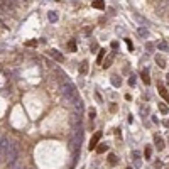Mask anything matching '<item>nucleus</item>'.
<instances>
[{"label": "nucleus", "mask_w": 169, "mask_h": 169, "mask_svg": "<svg viewBox=\"0 0 169 169\" xmlns=\"http://www.w3.org/2000/svg\"><path fill=\"white\" fill-rule=\"evenodd\" d=\"M61 93H63V97L68 103H78V91H76L73 83L64 81V85L61 86Z\"/></svg>", "instance_id": "nucleus-1"}, {"label": "nucleus", "mask_w": 169, "mask_h": 169, "mask_svg": "<svg viewBox=\"0 0 169 169\" xmlns=\"http://www.w3.org/2000/svg\"><path fill=\"white\" fill-rule=\"evenodd\" d=\"M101 139V132H95V135L91 137V140H90V150H93V149H97V146H98V140Z\"/></svg>", "instance_id": "nucleus-2"}, {"label": "nucleus", "mask_w": 169, "mask_h": 169, "mask_svg": "<svg viewBox=\"0 0 169 169\" xmlns=\"http://www.w3.org/2000/svg\"><path fill=\"white\" fill-rule=\"evenodd\" d=\"M49 56L52 58V59L59 61V63H61L63 59H64V58H63V54H61V52H59L58 49H51V51H49Z\"/></svg>", "instance_id": "nucleus-3"}, {"label": "nucleus", "mask_w": 169, "mask_h": 169, "mask_svg": "<svg viewBox=\"0 0 169 169\" xmlns=\"http://www.w3.org/2000/svg\"><path fill=\"white\" fill-rule=\"evenodd\" d=\"M132 157H134V166H135V168H140V166H142V161H140V154L137 150L132 152Z\"/></svg>", "instance_id": "nucleus-4"}, {"label": "nucleus", "mask_w": 169, "mask_h": 169, "mask_svg": "<svg viewBox=\"0 0 169 169\" xmlns=\"http://www.w3.org/2000/svg\"><path fill=\"white\" fill-rule=\"evenodd\" d=\"M154 142H156V146H157V149H159V150L164 149V140L161 139V137H157V135H156V137H154Z\"/></svg>", "instance_id": "nucleus-5"}, {"label": "nucleus", "mask_w": 169, "mask_h": 169, "mask_svg": "<svg viewBox=\"0 0 169 169\" xmlns=\"http://www.w3.org/2000/svg\"><path fill=\"white\" fill-rule=\"evenodd\" d=\"M139 36H140V37H144V39H146V37H149V36H150L149 29H146V27H139Z\"/></svg>", "instance_id": "nucleus-6"}, {"label": "nucleus", "mask_w": 169, "mask_h": 169, "mask_svg": "<svg viewBox=\"0 0 169 169\" xmlns=\"http://www.w3.org/2000/svg\"><path fill=\"white\" fill-rule=\"evenodd\" d=\"M157 88H159V93H161V97H162V98H164V100H169V95H168V91H166V88H164L162 85H159Z\"/></svg>", "instance_id": "nucleus-7"}, {"label": "nucleus", "mask_w": 169, "mask_h": 169, "mask_svg": "<svg viewBox=\"0 0 169 169\" xmlns=\"http://www.w3.org/2000/svg\"><path fill=\"white\" fill-rule=\"evenodd\" d=\"M113 56H115V52H112V54H110L108 58H107V59H105V63H103V64H101V66H105V68H108L110 64H112V61H113Z\"/></svg>", "instance_id": "nucleus-8"}, {"label": "nucleus", "mask_w": 169, "mask_h": 169, "mask_svg": "<svg viewBox=\"0 0 169 169\" xmlns=\"http://www.w3.org/2000/svg\"><path fill=\"white\" fill-rule=\"evenodd\" d=\"M86 71H88V63H86V61H83V63H81V66H80V73H81V74H86Z\"/></svg>", "instance_id": "nucleus-9"}, {"label": "nucleus", "mask_w": 169, "mask_h": 169, "mask_svg": "<svg viewBox=\"0 0 169 169\" xmlns=\"http://www.w3.org/2000/svg\"><path fill=\"white\" fill-rule=\"evenodd\" d=\"M93 7H97V9H105V2H103V0H95V2H93Z\"/></svg>", "instance_id": "nucleus-10"}, {"label": "nucleus", "mask_w": 169, "mask_h": 169, "mask_svg": "<svg viewBox=\"0 0 169 169\" xmlns=\"http://www.w3.org/2000/svg\"><path fill=\"white\" fill-rule=\"evenodd\" d=\"M142 81H144L146 85H149V83H150V80H149V71H147V70L142 73Z\"/></svg>", "instance_id": "nucleus-11"}, {"label": "nucleus", "mask_w": 169, "mask_h": 169, "mask_svg": "<svg viewBox=\"0 0 169 169\" xmlns=\"http://www.w3.org/2000/svg\"><path fill=\"white\" fill-rule=\"evenodd\" d=\"M112 85L113 86H120L122 85V80H120L119 76H112Z\"/></svg>", "instance_id": "nucleus-12"}, {"label": "nucleus", "mask_w": 169, "mask_h": 169, "mask_svg": "<svg viewBox=\"0 0 169 169\" xmlns=\"http://www.w3.org/2000/svg\"><path fill=\"white\" fill-rule=\"evenodd\" d=\"M156 61H157V64H159L161 68H164V66H166V59H164L162 56H156Z\"/></svg>", "instance_id": "nucleus-13"}, {"label": "nucleus", "mask_w": 169, "mask_h": 169, "mask_svg": "<svg viewBox=\"0 0 169 169\" xmlns=\"http://www.w3.org/2000/svg\"><path fill=\"white\" fill-rule=\"evenodd\" d=\"M48 19H49L51 22H56V20H58V14H56V12H49V14H48Z\"/></svg>", "instance_id": "nucleus-14"}, {"label": "nucleus", "mask_w": 169, "mask_h": 169, "mask_svg": "<svg viewBox=\"0 0 169 169\" xmlns=\"http://www.w3.org/2000/svg\"><path fill=\"white\" fill-rule=\"evenodd\" d=\"M150 156H152V149L147 146V147H146V150H144V157H146V159H150Z\"/></svg>", "instance_id": "nucleus-15"}, {"label": "nucleus", "mask_w": 169, "mask_h": 169, "mask_svg": "<svg viewBox=\"0 0 169 169\" xmlns=\"http://www.w3.org/2000/svg\"><path fill=\"white\" fill-rule=\"evenodd\" d=\"M159 110H161V113H164V115L169 113V108L166 107V103H159Z\"/></svg>", "instance_id": "nucleus-16"}, {"label": "nucleus", "mask_w": 169, "mask_h": 169, "mask_svg": "<svg viewBox=\"0 0 169 169\" xmlns=\"http://www.w3.org/2000/svg\"><path fill=\"white\" fill-rule=\"evenodd\" d=\"M157 48H159L161 51H168L169 48H168V44L164 42V41H161V42H157Z\"/></svg>", "instance_id": "nucleus-17"}, {"label": "nucleus", "mask_w": 169, "mask_h": 169, "mask_svg": "<svg viewBox=\"0 0 169 169\" xmlns=\"http://www.w3.org/2000/svg\"><path fill=\"white\" fill-rule=\"evenodd\" d=\"M108 164L110 166H115V164H117V157H115L113 154H110L108 156Z\"/></svg>", "instance_id": "nucleus-18"}, {"label": "nucleus", "mask_w": 169, "mask_h": 169, "mask_svg": "<svg viewBox=\"0 0 169 169\" xmlns=\"http://www.w3.org/2000/svg\"><path fill=\"white\" fill-rule=\"evenodd\" d=\"M107 149H108V147H107L105 144H100V147H97V152H98V154H101V152H105Z\"/></svg>", "instance_id": "nucleus-19"}, {"label": "nucleus", "mask_w": 169, "mask_h": 169, "mask_svg": "<svg viewBox=\"0 0 169 169\" xmlns=\"http://www.w3.org/2000/svg\"><path fill=\"white\" fill-rule=\"evenodd\" d=\"M68 48H70L71 51H76V42H74V39H71L70 42H68Z\"/></svg>", "instance_id": "nucleus-20"}, {"label": "nucleus", "mask_w": 169, "mask_h": 169, "mask_svg": "<svg viewBox=\"0 0 169 169\" xmlns=\"http://www.w3.org/2000/svg\"><path fill=\"white\" fill-rule=\"evenodd\" d=\"M103 56H105V49H100V52H98V58H97V61H98V63H101V61H103Z\"/></svg>", "instance_id": "nucleus-21"}, {"label": "nucleus", "mask_w": 169, "mask_h": 169, "mask_svg": "<svg viewBox=\"0 0 169 169\" xmlns=\"http://www.w3.org/2000/svg\"><path fill=\"white\" fill-rule=\"evenodd\" d=\"M125 42H127V46H129V51H134V44H132V41L125 39Z\"/></svg>", "instance_id": "nucleus-22"}, {"label": "nucleus", "mask_w": 169, "mask_h": 169, "mask_svg": "<svg viewBox=\"0 0 169 169\" xmlns=\"http://www.w3.org/2000/svg\"><path fill=\"white\" fill-rule=\"evenodd\" d=\"M129 85H130V86H134V85H135V76H134V74L129 78Z\"/></svg>", "instance_id": "nucleus-23"}, {"label": "nucleus", "mask_w": 169, "mask_h": 169, "mask_svg": "<svg viewBox=\"0 0 169 169\" xmlns=\"http://www.w3.org/2000/svg\"><path fill=\"white\" fill-rule=\"evenodd\" d=\"M117 48H119V42H117V41H113V42H112V49H117Z\"/></svg>", "instance_id": "nucleus-24"}, {"label": "nucleus", "mask_w": 169, "mask_h": 169, "mask_svg": "<svg viewBox=\"0 0 169 169\" xmlns=\"http://www.w3.org/2000/svg\"><path fill=\"white\" fill-rule=\"evenodd\" d=\"M95 115H97V112H95V110H90V117H91V119H93V117H95Z\"/></svg>", "instance_id": "nucleus-25"}, {"label": "nucleus", "mask_w": 169, "mask_h": 169, "mask_svg": "<svg viewBox=\"0 0 169 169\" xmlns=\"http://www.w3.org/2000/svg\"><path fill=\"white\" fill-rule=\"evenodd\" d=\"M166 81H168V85H169V73H168V76H166Z\"/></svg>", "instance_id": "nucleus-26"}, {"label": "nucleus", "mask_w": 169, "mask_h": 169, "mask_svg": "<svg viewBox=\"0 0 169 169\" xmlns=\"http://www.w3.org/2000/svg\"><path fill=\"white\" fill-rule=\"evenodd\" d=\"M127 169H132V168H127Z\"/></svg>", "instance_id": "nucleus-27"}, {"label": "nucleus", "mask_w": 169, "mask_h": 169, "mask_svg": "<svg viewBox=\"0 0 169 169\" xmlns=\"http://www.w3.org/2000/svg\"><path fill=\"white\" fill-rule=\"evenodd\" d=\"M0 24H2V20H0Z\"/></svg>", "instance_id": "nucleus-28"}]
</instances>
